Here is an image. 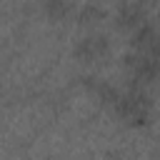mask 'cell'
I'll use <instances>...</instances> for the list:
<instances>
[{
	"mask_svg": "<svg viewBox=\"0 0 160 160\" xmlns=\"http://www.w3.org/2000/svg\"><path fill=\"white\" fill-rule=\"evenodd\" d=\"M80 15H82V18H98V15H102V10L95 8V5H85V8L80 10Z\"/></svg>",
	"mask_w": 160,
	"mask_h": 160,
	"instance_id": "6da1fadb",
	"label": "cell"
}]
</instances>
